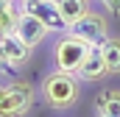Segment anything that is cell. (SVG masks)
<instances>
[{"label": "cell", "mask_w": 120, "mask_h": 117, "mask_svg": "<svg viewBox=\"0 0 120 117\" xmlns=\"http://www.w3.org/2000/svg\"><path fill=\"white\" fill-rule=\"evenodd\" d=\"M36 100V92L25 81H14L8 87H0V117H22Z\"/></svg>", "instance_id": "obj_2"}, {"label": "cell", "mask_w": 120, "mask_h": 117, "mask_svg": "<svg viewBox=\"0 0 120 117\" xmlns=\"http://www.w3.org/2000/svg\"><path fill=\"white\" fill-rule=\"evenodd\" d=\"M0 39H3V33H0Z\"/></svg>", "instance_id": "obj_16"}, {"label": "cell", "mask_w": 120, "mask_h": 117, "mask_svg": "<svg viewBox=\"0 0 120 117\" xmlns=\"http://www.w3.org/2000/svg\"><path fill=\"white\" fill-rule=\"evenodd\" d=\"M8 70H11V64H8L6 53H3V48H0V73H8Z\"/></svg>", "instance_id": "obj_14"}, {"label": "cell", "mask_w": 120, "mask_h": 117, "mask_svg": "<svg viewBox=\"0 0 120 117\" xmlns=\"http://www.w3.org/2000/svg\"><path fill=\"white\" fill-rule=\"evenodd\" d=\"M101 50H103V61H106V73L117 75L120 73V39L117 36L101 39Z\"/></svg>", "instance_id": "obj_11"}, {"label": "cell", "mask_w": 120, "mask_h": 117, "mask_svg": "<svg viewBox=\"0 0 120 117\" xmlns=\"http://www.w3.org/2000/svg\"><path fill=\"white\" fill-rule=\"evenodd\" d=\"M20 6H22V11H28V14H34V17H39V22L50 31V33H64V31H67V22H64V17H61V11H59V6H56V0L20 3Z\"/></svg>", "instance_id": "obj_5"}, {"label": "cell", "mask_w": 120, "mask_h": 117, "mask_svg": "<svg viewBox=\"0 0 120 117\" xmlns=\"http://www.w3.org/2000/svg\"><path fill=\"white\" fill-rule=\"evenodd\" d=\"M75 75L81 81H98V78L109 75L106 73V61H103V50H101V42L90 45V50H87L84 61H81V67L75 70Z\"/></svg>", "instance_id": "obj_6"}, {"label": "cell", "mask_w": 120, "mask_h": 117, "mask_svg": "<svg viewBox=\"0 0 120 117\" xmlns=\"http://www.w3.org/2000/svg\"><path fill=\"white\" fill-rule=\"evenodd\" d=\"M95 117H120V89H106L95 98Z\"/></svg>", "instance_id": "obj_9"}, {"label": "cell", "mask_w": 120, "mask_h": 117, "mask_svg": "<svg viewBox=\"0 0 120 117\" xmlns=\"http://www.w3.org/2000/svg\"><path fill=\"white\" fill-rule=\"evenodd\" d=\"M20 3H39V0H20Z\"/></svg>", "instance_id": "obj_15"}, {"label": "cell", "mask_w": 120, "mask_h": 117, "mask_svg": "<svg viewBox=\"0 0 120 117\" xmlns=\"http://www.w3.org/2000/svg\"><path fill=\"white\" fill-rule=\"evenodd\" d=\"M56 6H59V11H61V17H64V22H67V28L90 11V0H56Z\"/></svg>", "instance_id": "obj_12"}, {"label": "cell", "mask_w": 120, "mask_h": 117, "mask_svg": "<svg viewBox=\"0 0 120 117\" xmlns=\"http://www.w3.org/2000/svg\"><path fill=\"white\" fill-rule=\"evenodd\" d=\"M90 50V42L73 36L70 31H64V36H59L56 48H53V58H56V70H64V73H75L81 67V61Z\"/></svg>", "instance_id": "obj_3"}, {"label": "cell", "mask_w": 120, "mask_h": 117, "mask_svg": "<svg viewBox=\"0 0 120 117\" xmlns=\"http://www.w3.org/2000/svg\"><path fill=\"white\" fill-rule=\"evenodd\" d=\"M42 100L50 106V109H73L81 98V78L75 73H64V70H56L50 75H45L42 81Z\"/></svg>", "instance_id": "obj_1"}, {"label": "cell", "mask_w": 120, "mask_h": 117, "mask_svg": "<svg viewBox=\"0 0 120 117\" xmlns=\"http://www.w3.org/2000/svg\"><path fill=\"white\" fill-rule=\"evenodd\" d=\"M22 14V6L20 0H0V33H11L17 28V20Z\"/></svg>", "instance_id": "obj_10"}, {"label": "cell", "mask_w": 120, "mask_h": 117, "mask_svg": "<svg viewBox=\"0 0 120 117\" xmlns=\"http://www.w3.org/2000/svg\"><path fill=\"white\" fill-rule=\"evenodd\" d=\"M67 31H70L73 36H78V39L95 45V42H101V39L109 36V22H106L103 14H98V11H87L81 20H75Z\"/></svg>", "instance_id": "obj_4"}, {"label": "cell", "mask_w": 120, "mask_h": 117, "mask_svg": "<svg viewBox=\"0 0 120 117\" xmlns=\"http://www.w3.org/2000/svg\"><path fill=\"white\" fill-rule=\"evenodd\" d=\"M101 3L106 6V11H109V14L120 17V0H101Z\"/></svg>", "instance_id": "obj_13"}, {"label": "cell", "mask_w": 120, "mask_h": 117, "mask_svg": "<svg viewBox=\"0 0 120 117\" xmlns=\"http://www.w3.org/2000/svg\"><path fill=\"white\" fill-rule=\"evenodd\" d=\"M14 31H17V36H20L22 42H28L31 48H36V45L50 33V31L39 22V17H34V14H28V11H22V14H20L17 28H14Z\"/></svg>", "instance_id": "obj_8"}, {"label": "cell", "mask_w": 120, "mask_h": 117, "mask_svg": "<svg viewBox=\"0 0 120 117\" xmlns=\"http://www.w3.org/2000/svg\"><path fill=\"white\" fill-rule=\"evenodd\" d=\"M0 48H3V53L8 58V64L11 67H22V64H28L31 58V48L28 42H22L20 36H17V31H11V33H3V39H0Z\"/></svg>", "instance_id": "obj_7"}]
</instances>
